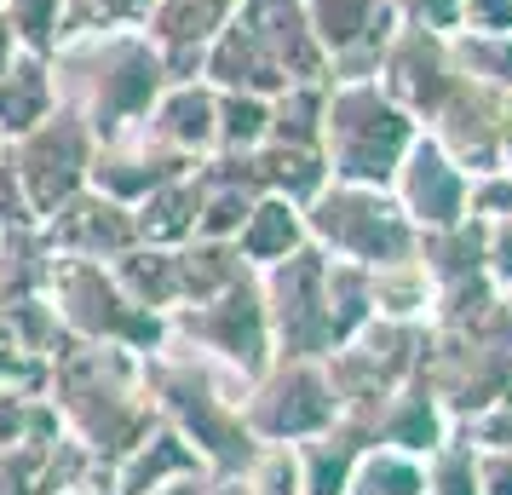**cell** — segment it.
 Instances as JSON below:
<instances>
[{"instance_id":"32","label":"cell","mask_w":512,"mask_h":495,"mask_svg":"<svg viewBox=\"0 0 512 495\" xmlns=\"http://www.w3.org/2000/svg\"><path fill=\"white\" fill-rule=\"evenodd\" d=\"M265 127H271V98L219 93V144H213V150H236V156H248V150L265 144Z\"/></svg>"},{"instance_id":"3","label":"cell","mask_w":512,"mask_h":495,"mask_svg":"<svg viewBox=\"0 0 512 495\" xmlns=\"http://www.w3.org/2000/svg\"><path fill=\"white\" fill-rule=\"evenodd\" d=\"M52 81L58 104H70L93 139H116L150 116L173 75L144 29H70L52 52Z\"/></svg>"},{"instance_id":"39","label":"cell","mask_w":512,"mask_h":495,"mask_svg":"<svg viewBox=\"0 0 512 495\" xmlns=\"http://www.w3.org/2000/svg\"><path fill=\"white\" fill-rule=\"evenodd\" d=\"M461 29H484V35L512 29V0H461Z\"/></svg>"},{"instance_id":"34","label":"cell","mask_w":512,"mask_h":495,"mask_svg":"<svg viewBox=\"0 0 512 495\" xmlns=\"http://www.w3.org/2000/svg\"><path fill=\"white\" fill-rule=\"evenodd\" d=\"M150 0H70V29H139Z\"/></svg>"},{"instance_id":"6","label":"cell","mask_w":512,"mask_h":495,"mask_svg":"<svg viewBox=\"0 0 512 495\" xmlns=\"http://www.w3.org/2000/svg\"><path fill=\"white\" fill-rule=\"evenodd\" d=\"M305 231L328 260L351 265H386L409 260L420 248V231L409 213L397 208L386 185H351V179H328L311 202H305Z\"/></svg>"},{"instance_id":"18","label":"cell","mask_w":512,"mask_h":495,"mask_svg":"<svg viewBox=\"0 0 512 495\" xmlns=\"http://www.w3.org/2000/svg\"><path fill=\"white\" fill-rule=\"evenodd\" d=\"M311 231H305V208L300 202H288V196H271V190H259L248 219H242V231H236V254L248 260V271H271L277 260L288 254H300Z\"/></svg>"},{"instance_id":"29","label":"cell","mask_w":512,"mask_h":495,"mask_svg":"<svg viewBox=\"0 0 512 495\" xmlns=\"http://www.w3.org/2000/svg\"><path fill=\"white\" fill-rule=\"evenodd\" d=\"M0 18L12 29V41L24 52H58L70 35V0H0Z\"/></svg>"},{"instance_id":"36","label":"cell","mask_w":512,"mask_h":495,"mask_svg":"<svg viewBox=\"0 0 512 495\" xmlns=\"http://www.w3.org/2000/svg\"><path fill=\"white\" fill-rule=\"evenodd\" d=\"M29 225H41V219H35V208H29L24 179H18L12 156L0 150V231H29Z\"/></svg>"},{"instance_id":"5","label":"cell","mask_w":512,"mask_h":495,"mask_svg":"<svg viewBox=\"0 0 512 495\" xmlns=\"http://www.w3.org/2000/svg\"><path fill=\"white\" fill-rule=\"evenodd\" d=\"M47 306H52L58 329L70 334V340L127 346V352H156V346L167 340V317L133 306V294L116 283V271H110L104 260L52 254Z\"/></svg>"},{"instance_id":"24","label":"cell","mask_w":512,"mask_h":495,"mask_svg":"<svg viewBox=\"0 0 512 495\" xmlns=\"http://www.w3.org/2000/svg\"><path fill=\"white\" fill-rule=\"evenodd\" d=\"M369 288H374V317H392V323H426L432 300H438V277L426 271L420 254L369 265Z\"/></svg>"},{"instance_id":"43","label":"cell","mask_w":512,"mask_h":495,"mask_svg":"<svg viewBox=\"0 0 512 495\" xmlns=\"http://www.w3.org/2000/svg\"><path fill=\"white\" fill-rule=\"evenodd\" d=\"M70 495H110V472H104L98 484H81V490H70Z\"/></svg>"},{"instance_id":"1","label":"cell","mask_w":512,"mask_h":495,"mask_svg":"<svg viewBox=\"0 0 512 495\" xmlns=\"http://www.w3.org/2000/svg\"><path fill=\"white\" fill-rule=\"evenodd\" d=\"M47 398L75 444H87L110 467L139 444L162 409L144 380V352L127 346H93V340H64L47 363Z\"/></svg>"},{"instance_id":"20","label":"cell","mask_w":512,"mask_h":495,"mask_svg":"<svg viewBox=\"0 0 512 495\" xmlns=\"http://www.w3.org/2000/svg\"><path fill=\"white\" fill-rule=\"evenodd\" d=\"M196 467H202L196 449H190L167 421H156L121 461H110V495H144V490H156L162 478H179V472H196Z\"/></svg>"},{"instance_id":"10","label":"cell","mask_w":512,"mask_h":495,"mask_svg":"<svg viewBox=\"0 0 512 495\" xmlns=\"http://www.w3.org/2000/svg\"><path fill=\"white\" fill-rule=\"evenodd\" d=\"M93 127L75 116L70 104H58L41 127H29L18 139H6V156L18 167V179H24V196L35 219H47L64 196L87 185V167H93Z\"/></svg>"},{"instance_id":"28","label":"cell","mask_w":512,"mask_h":495,"mask_svg":"<svg viewBox=\"0 0 512 495\" xmlns=\"http://www.w3.org/2000/svg\"><path fill=\"white\" fill-rule=\"evenodd\" d=\"M346 495H426V461L392 444H363Z\"/></svg>"},{"instance_id":"40","label":"cell","mask_w":512,"mask_h":495,"mask_svg":"<svg viewBox=\"0 0 512 495\" xmlns=\"http://www.w3.org/2000/svg\"><path fill=\"white\" fill-rule=\"evenodd\" d=\"M208 490H213V478L196 467V472H179V478H162L156 490H144V495H208Z\"/></svg>"},{"instance_id":"26","label":"cell","mask_w":512,"mask_h":495,"mask_svg":"<svg viewBox=\"0 0 512 495\" xmlns=\"http://www.w3.org/2000/svg\"><path fill=\"white\" fill-rule=\"evenodd\" d=\"M52 277V248L41 225L29 231H0V306H18V300H35L47 294Z\"/></svg>"},{"instance_id":"14","label":"cell","mask_w":512,"mask_h":495,"mask_svg":"<svg viewBox=\"0 0 512 495\" xmlns=\"http://www.w3.org/2000/svg\"><path fill=\"white\" fill-rule=\"evenodd\" d=\"M386 190L397 196V208L409 213L415 231H449V225L466 219L472 173H466L432 133H420V139L403 150V162H397V173H392Z\"/></svg>"},{"instance_id":"23","label":"cell","mask_w":512,"mask_h":495,"mask_svg":"<svg viewBox=\"0 0 512 495\" xmlns=\"http://www.w3.org/2000/svg\"><path fill=\"white\" fill-rule=\"evenodd\" d=\"M196 208H202V179L190 167L185 179H167L162 190H150L144 202H133L139 242H150V248H185L196 236Z\"/></svg>"},{"instance_id":"38","label":"cell","mask_w":512,"mask_h":495,"mask_svg":"<svg viewBox=\"0 0 512 495\" xmlns=\"http://www.w3.org/2000/svg\"><path fill=\"white\" fill-rule=\"evenodd\" d=\"M403 24H426V29H443L455 35L461 29V0H392Z\"/></svg>"},{"instance_id":"31","label":"cell","mask_w":512,"mask_h":495,"mask_svg":"<svg viewBox=\"0 0 512 495\" xmlns=\"http://www.w3.org/2000/svg\"><path fill=\"white\" fill-rule=\"evenodd\" d=\"M236 478H242V495H305V472L294 444H254L248 467Z\"/></svg>"},{"instance_id":"12","label":"cell","mask_w":512,"mask_h":495,"mask_svg":"<svg viewBox=\"0 0 512 495\" xmlns=\"http://www.w3.org/2000/svg\"><path fill=\"white\" fill-rule=\"evenodd\" d=\"M374 81H380V87H386V93H392L415 121H426L443 98H449V87L461 81L455 52H449V35H443V29L403 24V18H397L392 41H386V52H380Z\"/></svg>"},{"instance_id":"9","label":"cell","mask_w":512,"mask_h":495,"mask_svg":"<svg viewBox=\"0 0 512 495\" xmlns=\"http://www.w3.org/2000/svg\"><path fill=\"white\" fill-rule=\"evenodd\" d=\"M167 334L185 340L196 352L219 357L225 369H236L242 380H254L271 363V323H265V300H259V277L219 288L196 306L167 311Z\"/></svg>"},{"instance_id":"30","label":"cell","mask_w":512,"mask_h":495,"mask_svg":"<svg viewBox=\"0 0 512 495\" xmlns=\"http://www.w3.org/2000/svg\"><path fill=\"white\" fill-rule=\"evenodd\" d=\"M449 52H455V70H461V75L512 93V29H501V35H484V29H455V35H449Z\"/></svg>"},{"instance_id":"15","label":"cell","mask_w":512,"mask_h":495,"mask_svg":"<svg viewBox=\"0 0 512 495\" xmlns=\"http://www.w3.org/2000/svg\"><path fill=\"white\" fill-rule=\"evenodd\" d=\"M190 167H196L190 156L167 150V144L139 121V127L116 133V139H98V144H93V167H87V185L133 208V202H144L150 190H162L167 179H185Z\"/></svg>"},{"instance_id":"27","label":"cell","mask_w":512,"mask_h":495,"mask_svg":"<svg viewBox=\"0 0 512 495\" xmlns=\"http://www.w3.org/2000/svg\"><path fill=\"white\" fill-rule=\"evenodd\" d=\"M242 277H254V271H248V260L236 254V242L190 236L185 248H179V288H185V300H179V306H196V300H208V294L242 283Z\"/></svg>"},{"instance_id":"7","label":"cell","mask_w":512,"mask_h":495,"mask_svg":"<svg viewBox=\"0 0 512 495\" xmlns=\"http://www.w3.org/2000/svg\"><path fill=\"white\" fill-rule=\"evenodd\" d=\"M242 421L254 444H305L328 432L340 421V392L323 357H271L242 392Z\"/></svg>"},{"instance_id":"33","label":"cell","mask_w":512,"mask_h":495,"mask_svg":"<svg viewBox=\"0 0 512 495\" xmlns=\"http://www.w3.org/2000/svg\"><path fill=\"white\" fill-rule=\"evenodd\" d=\"M426 490L432 495H478V455H472V444H449L443 438L426 455Z\"/></svg>"},{"instance_id":"41","label":"cell","mask_w":512,"mask_h":495,"mask_svg":"<svg viewBox=\"0 0 512 495\" xmlns=\"http://www.w3.org/2000/svg\"><path fill=\"white\" fill-rule=\"evenodd\" d=\"M12 52H18V41H12V29H6V18H0V70L12 64Z\"/></svg>"},{"instance_id":"17","label":"cell","mask_w":512,"mask_h":495,"mask_svg":"<svg viewBox=\"0 0 512 495\" xmlns=\"http://www.w3.org/2000/svg\"><path fill=\"white\" fill-rule=\"evenodd\" d=\"M144 127L167 150L202 162V156H213V144H219V87H208L202 75L167 81L162 93H156V104H150V116H144Z\"/></svg>"},{"instance_id":"2","label":"cell","mask_w":512,"mask_h":495,"mask_svg":"<svg viewBox=\"0 0 512 495\" xmlns=\"http://www.w3.org/2000/svg\"><path fill=\"white\" fill-rule=\"evenodd\" d=\"M144 380H150V398L162 409V421L196 449V461L208 467L213 484L248 467V455H254V432L242 421L248 380L236 369L167 334L156 352H144Z\"/></svg>"},{"instance_id":"22","label":"cell","mask_w":512,"mask_h":495,"mask_svg":"<svg viewBox=\"0 0 512 495\" xmlns=\"http://www.w3.org/2000/svg\"><path fill=\"white\" fill-rule=\"evenodd\" d=\"M110 271H116V283L133 294V306L156 311V317H167V311H179V300H185V288H179V248H150V242H133L127 254H116V260H104Z\"/></svg>"},{"instance_id":"37","label":"cell","mask_w":512,"mask_h":495,"mask_svg":"<svg viewBox=\"0 0 512 495\" xmlns=\"http://www.w3.org/2000/svg\"><path fill=\"white\" fill-rule=\"evenodd\" d=\"M484 225V277L512 288V219H478Z\"/></svg>"},{"instance_id":"16","label":"cell","mask_w":512,"mask_h":495,"mask_svg":"<svg viewBox=\"0 0 512 495\" xmlns=\"http://www.w3.org/2000/svg\"><path fill=\"white\" fill-rule=\"evenodd\" d=\"M41 236H47L52 254H75V260H116L139 242V225H133V208L104 196V190L81 185L75 196H64L58 208L41 219Z\"/></svg>"},{"instance_id":"42","label":"cell","mask_w":512,"mask_h":495,"mask_svg":"<svg viewBox=\"0 0 512 495\" xmlns=\"http://www.w3.org/2000/svg\"><path fill=\"white\" fill-rule=\"evenodd\" d=\"M501 167H512V110H507V121H501Z\"/></svg>"},{"instance_id":"19","label":"cell","mask_w":512,"mask_h":495,"mask_svg":"<svg viewBox=\"0 0 512 495\" xmlns=\"http://www.w3.org/2000/svg\"><path fill=\"white\" fill-rule=\"evenodd\" d=\"M58 110V81H52V58L47 52H12V64L0 70V133L18 139L29 127Z\"/></svg>"},{"instance_id":"4","label":"cell","mask_w":512,"mask_h":495,"mask_svg":"<svg viewBox=\"0 0 512 495\" xmlns=\"http://www.w3.org/2000/svg\"><path fill=\"white\" fill-rule=\"evenodd\" d=\"M415 139H420V121L380 81H328V104H323L328 179L392 185L397 162Z\"/></svg>"},{"instance_id":"35","label":"cell","mask_w":512,"mask_h":495,"mask_svg":"<svg viewBox=\"0 0 512 495\" xmlns=\"http://www.w3.org/2000/svg\"><path fill=\"white\" fill-rule=\"evenodd\" d=\"M466 213H472V219H512V167H489V173H472V190H466Z\"/></svg>"},{"instance_id":"21","label":"cell","mask_w":512,"mask_h":495,"mask_svg":"<svg viewBox=\"0 0 512 495\" xmlns=\"http://www.w3.org/2000/svg\"><path fill=\"white\" fill-rule=\"evenodd\" d=\"M248 167H254V185L259 190L288 196V202H300V208L328 185L323 144H277V139H265L259 150H248Z\"/></svg>"},{"instance_id":"13","label":"cell","mask_w":512,"mask_h":495,"mask_svg":"<svg viewBox=\"0 0 512 495\" xmlns=\"http://www.w3.org/2000/svg\"><path fill=\"white\" fill-rule=\"evenodd\" d=\"M507 110H512V93L461 75L449 87V98L420 121V133H432L466 173H489V167H501V121H507Z\"/></svg>"},{"instance_id":"11","label":"cell","mask_w":512,"mask_h":495,"mask_svg":"<svg viewBox=\"0 0 512 495\" xmlns=\"http://www.w3.org/2000/svg\"><path fill=\"white\" fill-rule=\"evenodd\" d=\"M305 18L328 52V81H374L380 52L397 29L392 0H305Z\"/></svg>"},{"instance_id":"8","label":"cell","mask_w":512,"mask_h":495,"mask_svg":"<svg viewBox=\"0 0 512 495\" xmlns=\"http://www.w3.org/2000/svg\"><path fill=\"white\" fill-rule=\"evenodd\" d=\"M259 300L271 323V357H328L334 317H328V254L305 242L300 254L259 271Z\"/></svg>"},{"instance_id":"44","label":"cell","mask_w":512,"mask_h":495,"mask_svg":"<svg viewBox=\"0 0 512 495\" xmlns=\"http://www.w3.org/2000/svg\"><path fill=\"white\" fill-rule=\"evenodd\" d=\"M0 150H6V133H0Z\"/></svg>"},{"instance_id":"25","label":"cell","mask_w":512,"mask_h":495,"mask_svg":"<svg viewBox=\"0 0 512 495\" xmlns=\"http://www.w3.org/2000/svg\"><path fill=\"white\" fill-rule=\"evenodd\" d=\"M363 444H369L363 426H351L346 415L328 426V432L294 444L300 449V472H305V495H346V478H351V467H357Z\"/></svg>"}]
</instances>
